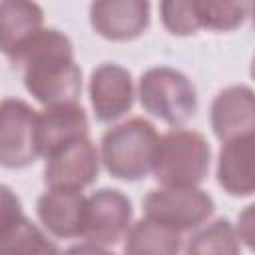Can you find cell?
I'll return each mask as SVG.
<instances>
[{"label":"cell","mask_w":255,"mask_h":255,"mask_svg":"<svg viewBox=\"0 0 255 255\" xmlns=\"http://www.w3.org/2000/svg\"><path fill=\"white\" fill-rule=\"evenodd\" d=\"M52 243L40 227H36L24 213L20 197L12 187L0 183V253H56Z\"/></svg>","instance_id":"cell-10"},{"label":"cell","mask_w":255,"mask_h":255,"mask_svg":"<svg viewBox=\"0 0 255 255\" xmlns=\"http://www.w3.org/2000/svg\"><path fill=\"white\" fill-rule=\"evenodd\" d=\"M241 249V241L237 237L235 227L229 219L219 217L211 221L205 227H197V231L189 237L185 251L193 255H207V253H219V255H235Z\"/></svg>","instance_id":"cell-18"},{"label":"cell","mask_w":255,"mask_h":255,"mask_svg":"<svg viewBox=\"0 0 255 255\" xmlns=\"http://www.w3.org/2000/svg\"><path fill=\"white\" fill-rule=\"evenodd\" d=\"M209 124L217 139L255 131V94L249 86L237 84L221 90L209 110Z\"/></svg>","instance_id":"cell-13"},{"label":"cell","mask_w":255,"mask_h":255,"mask_svg":"<svg viewBox=\"0 0 255 255\" xmlns=\"http://www.w3.org/2000/svg\"><path fill=\"white\" fill-rule=\"evenodd\" d=\"M124 251L131 255H175L181 251V233L149 217L131 221L126 237Z\"/></svg>","instance_id":"cell-17"},{"label":"cell","mask_w":255,"mask_h":255,"mask_svg":"<svg viewBox=\"0 0 255 255\" xmlns=\"http://www.w3.org/2000/svg\"><path fill=\"white\" fill-rule=\"evenodd\" d=\"M133 219V207L120 189H98L86 197L82 237L100 251H108L124 241Z\"/></svg>","instance_id":"cell-6"},{"label":"cell","mask_w":255,"mask_h":255,"mask_svg":"<svg viewBox=\"0 0 255 255\" xmlns=\"http://www.w3.org/2000/svg\"><path fill=\"white\" fill-rule=\"evenodd\" d=\"M143 215L155 219L179 233L193 231L203 225L215 211L213 197L193 187H167L161 185L159 189H151L143 201Z\"/></svg>","instance_id":"cell-5"},{"label":"cell","mask_w":255,"mask_h":255,"mask_svg":"<svg viewBox=\"0 0 255 255\" xmlns=\"http://www.w3.org/2000/svg\"><path fill=\"white\" fill-rule=\"evenodd\" d=\"M151 20L149 0H92L90 24L98 36L110 42L139 38Z\"/></svg>","instance_id":"cell-9"},{"label":"cell","mask_w":255,"mask_h":255,"mask_svg":"<svg viewBox=\"0 0 255 255\" xmlns=\"http://www.w3.org/2000/svg\"><path fill=\"white\" fill-rule=\"evenodd\" d=\"M255 131L229 137L217 157V183L231 197H251L255 191Z\"/></svg>","instance_id":"cell-12"},{"label":"cell","mask_w":255,"mask_h":255,"mask_svg":"<svg viewBox=\"0 0 255 255\" xmlns=\"http://www.w3.org/2000/svg\"><path fill=\"white\" fill-rule=\"evenodd\" d=\"M88 96L94 116L102 124L124 118L135 98V88L129 70L118 64H100L88 82Z\"/></svg>","instance_id":"cell-11"},{"label":"cell","mask_w":255,"mask_h":255,"mask_svg":"<svg viewBox=\"0 0 255 255\" xmlns=\"http://www.w3.org/2000/svg\"><path fill=\"white\" fill-rule=\"evenodd\" d=\"M88 131H90V122L86 110L78 102L44 106V110L38 112L36 137H38V151L44 157L62 143L76 139L80 135H88Z\"/></svg>","instance_id":"cell-16"},{"label":"cell","mask_w":255,"mask_h":255,"mask_svg":"<svg viewBox=\"0 0 255 255\" xmlns=\"http://www.w3.org/2000/svg\"><path fill=\"white\" fill-rule=\"evenodd\" d=\"M141 108L171 128L185 126L197 112V92L191 80L169 66L149 68L137 84Z\"/></svg>","instance_id":"cell-4"},{"label":"cell","mask_w":255,"mask_h":255,"mask_svg":"<svg viewBox=\"0 0 255 255\" xmlns=\"http://www.w3.org/2000/svg\"><path fill=\"white\" fill-rule=\"evenodd\" d=\"M12 64L22 66L24 88L42 106L72 104L82 96L72 40L56 28H42Z\"/></svg>","instance_id":"cell-1"},{"label":"cell","mask_w":255,"mask_h":255,"mask_svg":"<svg viewBox=\"0 0 255 255\" xmlns=\"http://www.w3.org/2000/svg\"><path fill=\"white\" fill-rule=\"evenodd\" d=\"M38 112L20 98L0 102V167L22 169L38 157Z\"/></svg>","instance_id":"cell-7"},{"label":"cell","mask_w":255,"mask_h":255,"mask_svg":"<svg viewBox=\"0 0 255 255\" xmlns=\"http://www.w3.org/2000/svg\"><path fill=\"white\" fill-rule=\"evenodd\" d=\"M253 207L255 205H245V209L239 213V219H237V237L239 241H243L249 249L253 247V237H255V215H253Z\"/></svg>","instance_id":"cell-20"},{"label":"cell","mask_w":255,"mask_h":255,"mask_svg":"<svg viewBox=\"0 0 255 255\" xmlns=\"http://www.w3.org/2000/svg\"><path fill=\"white\" fill-rule=\"evenodd\" d=\"M36 213L50 235L58 239L82 237L86 195L74 189H48L38 197Z\"/></svg>","instance_id":"cell-14"},{"label":"cell","mask_w":255,"mask_h":255,"mask_svg":"<svg viewBox=\"0 0 255 255\" xmlns=\"http://www.w3.org/2000/svg\"><path fill=\"white\" fill-rule=\"evenodd\" d=\"M44 28V10L34 0H0V54L10 62Z\"/></svg>","instance_id":"cell-15"},{"label":"cell","mask_w":255,"mask_h":255,"mask_svg":"<svg viewBox=\"0 0 255 255\" xmlns=\"http://www.w3.org/2000/svg\"><path fill=\"white\" fill-rule=\"evenodd\" d=\"M211 147L203 133L173 128L159 135L151 173L157 183L167 187H193L207 179Z\"/></svg>","instance_id":"cell-3"},{"label":"cell","mask_w":255,"mask_h":255,"mask_svg":"<svg viewBox=\"0 0 255 255\" xmlns=\"http://www.w3.org/2000/svg\"><path fill=\"white\" fill-rule=\"evenodd\" d=\"M159 20L171 36H193L203 30V0H159Z\"/></svg>","instance_id":"cell-19"},{"label":"cell","mask_w":255,"mask_h":255,"mask_svg":"<svg viewBox=\"0 0 255 255\" xmlns=\"http://www.w3.org/2000/svg\"><path fill=\"white\" fill-rule=\"evenodd\" d=\"M159 133L145 118H129L112 126L100 141V161L120 181H139L151 173Z\"/></svg>","instance_id":"cell-2"},{"label":"cell","mask_w":255,"mask_h":255,"mask_svg":"<svg viewBox=\"0 0 255 255\" xmlns=\"http://www.w3.org/2000/svg\"><path fill=\"white\" fill-rule=\"evenodd\" d=\"M100 151L88 135L70 139L46 155L44 183L48 189L82 191L98 181Z\"/></svg>","instance_id":"cell-8"}]
</instances>
